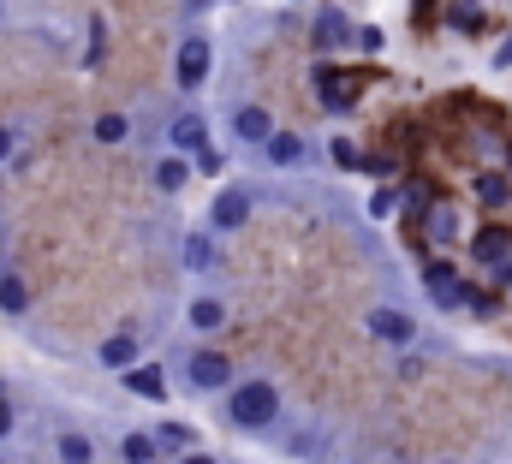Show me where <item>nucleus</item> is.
<instances>
[{"label": "nucleus", "mask_w": 512, "mask_h": 464, "mask_svg": "<svg viewBox=\"0 0 512 464\" xmlns=\"http://www.w3.org/2000/svg\"><path fill=\"white\" fill-rule=\"evenodd\" d=\"M191 173H197V161H191L185 149H173V155H161V161L149 167V179H155V191H161V197H179V191L191 185Z\"/></svg>", "instance_id": "9"}, {"label": "nucleus", "mask_w": 512, "mask_h": 464, "mask_svg": "<svg viewBox=\"0 0 512 464\" xmlns=\"http://www.w3.org/2000/svg\"><path fill=\"white\" fill-rule=\"evenodd\" d=\"M262 155H268V167H298L304 161V137L298 131H268V143H262Z\"/></svg>", "instance_id": "15"}, {"label": "nucleus", "mask_w": 512, "mask_h": 464, "mask_svg": "<svg viewBox=\"0 0 512 464\" xmlns=\"http://www.w3.org/2000/svg\"><path fill=\"white\" fill-rule=\"evenodd\" d=\"M179 464H221L215 453H203V447H191V453H179Z\"/></svg>", "instance_id": "30"}, {"label": "nucleus", "mask_w": 512, "mask_h": 464, "mask_svg": "<svg viewBox=\"0 0 512 464\" xmlns=\"http://www.w3.org/2000/svg\"><path fill=\"white\" fill-rule=\"evenodd\" d=\"M429 238H435V244H453V238H459V215H453V209H435V215H429Z\"/></svg>", "instance_id": "22"}, {"label": "nucleus", "mask_w": 512, "mask_h": 464, "mask_svg": "<svg viewBox=\"0 0 512 464\" xmlns=\"http://www.w3.org/2000/svg\"><path fill=\"white\" fill-rule=\"evenodd\" d=\"M12 423H18V417H12V405H6V393H0V441L12 435Z\"/></svg>", "instance_id": "29"}, {"label": "nucleus", "mask_w": 512, "mask_h": 464, "mask_svg": "<svg viewBox=\"0 0 512 464\" xmlns=\"http://www.w3.org/2000/svg\"><path fill=\"white\" fill-rule=\"evenodd\" d=\"M120 459H126V464H155V459H161L155 429H126V435H120Z\"/></svg>", "instance_id": "18"}, {"label": "nucleus", "mask_w": 512, "mask_h": 464, "mask_svg": "<svg viewBox=\"0 0 512 464\" xmlns=\"http://www.w3.org/2000/svg\"><path fill=\"white\" fill-rule=\"evenodd\" d=\"M495 60H501V66H512V36L501 42V48H495Z\"/></svg>", "instance_id": "31"}, {"label": "nucleus", "mask_w": 512, "mask_h": 464, "mask_svg": "<svg viewBox=\"0 0 512 464\" xmlns=\"http://www.w3.org/2000/svg\"><path fill=\"white\" fill-rule=\"evenodd\" d=\"M316 96H322L334 114H346V108H352V84H346L334 66H316Z\"/></svg>", "instance_id": "19"}, {"label": "nucleus", "mask_w": 512, "mask_h": 464, "mask_svg": "<svg viewBox=\"0 0 512 464\" xmlns=\"http://www.w3.org/2000/svg\"><path fill=\"white\" fill-rule=\"evenodd\" d=\"M12 149H18V131H12V125H6V119H0V167H6V161H12Z\"/></svg>", "instance_id": "27"}, {"label": "nucleus", "mask_w": 512, "mask_h": 464, "mask_svg": "<svg viewBox=\"0 0 512 464\" xmlns=\"http://www.w3.org/2000/svg\"><path fill=\"white\" fill-rule=\"evenodd\" d=\"M209 60H215L209 36H203V30H191V36L179 42V54H173V84H179L185 96H197V90L209 84Z\"/></svg>", "instance_id": "3"}, {"label": "nucleus", "mask_w": 512, "mask_h": 464, "mask_svg": "<svg viewBox=\"0 0 512 464\" xmlns=\"http://www.w3.org/2000/svg\"><path fill=\"white\" fill-rule=\"evenodd\" d=\"M352 42H358V48H364V54H382V30H376V24H364V30H358V36H352Z\"/></svg>", "instance_id": "26"}, {"label": "nucleus", "mask_w": 512, "mask_h": 464, "mask_svg": "<svg viewBox=\"0 0 512 464\" xmlns=\"http://www.w3.org/2000/svg\"><path fill=\"white\" fill-rule=\"evenodd\" d=\"M334 161H340V167H364V155H358L352 137H334Z\"/></svg>", "instance_id": "25"}, {"label": "nucleus", "mask_w": 512, "mask_h": 464, "mask_svg": "<svg viewBox=\"0 0 512 464\" xmlns=\"http://www.w3.org/2000/svg\"><path fill=\"white\" fill-rule=\"evenodd\" d=\"M96 363H102L108 375H126L131 363H143V346H137V334H108V340L96 346Z\"/></svg>", "instance_id": "10"}, {"label": "nucleus", "mask_w": 512, "mask_h": 464, "mask_svg": "<svg viewBox=\"0 0 512 464\" xmlns=\"http://www.w3.org/2000/svg\"><path fill=\"white\" fill-rule=\"evenodd\" d=\"M54 459L60 464H96L102 453H96V441L84 429H66V435H54Z\"/></svg>", "instance_id": "17"}, {"label": "nucleus", "mask_w": 512, "mask_h": 464, "mask_svg": "<svg viewBox=\"0 0 512 464\" xmlns=\"http://www.w3.org/2000/svg\"><path fill=\"white\" fill-rule=\"evenodd\" d=\"M251 209H256L251 191H245V185H227V191L215 197V209H209V227L215 232H239L245 221H251Z\"/></svg>", "instance_id": "6"}, {"label": "nucleus", "mask_w": 512, "mask_h": 464, "mask_svg": "<svg viewBox=\"0 0 512 464\" xmlns=\"http://www.w3.org/2000/svg\"><path fill=\"white\" fill-rule=\"evenodd\" d=\"M120 381H126V387L137 393V399H149V405H167V375H161L155 363H131L126 375H120Z\"/></svg>", "instance_id": "12"}, {"label": "nucleus", "mask_w": 512, "mask_h": 464, "mask_svg": "<svg viewBox=\"0 0 512 464\" xmlns=\"http://www.w3.org/2000/svg\"><path fill=\"white\" fill-rule=\"evenodd\" d=\"M0 316H12V322L30 316V286H24L12 268H0Z\"/></svg>", "instance_id": "16"}, {"label": "nucleus", "mask_w": 512, "mask_h": 464, "mask_svg": "<svg viewBox=\"0 0 512 464\" xmlns=\"http://www.w3.org/2000/svg\"><path fill=\"white\" fill-rule=\"evenodd\" d=\"M364 328H370V334H376L382 346H411V340H417V322H411L405 310H393V304H376Z\"/></svg>", "instance_id": "7"}, {"label": "nucleus", "mask_w": 512, "mask_h": 464, "mask_svg": "<svg viewBox=\"0 0 512 464\" xmlns=\"http://www.w3.org/2000/svg\"><path fill=\"white\" fill-rule=\"evenodd\" d=\"M280 387L268 381V375H245V381H233L227 387V405H221V423L227 429H245V435H262V429H274L280 423Z\"/></svg>", "instance_id": "1"}, {"label": "nucleus", "mask_w": 512, "mask_h": 464, "mask_svg": "<svg viewBox=\"0 0 512 464\" xmlns=\"http://www.w3.org/2000/svg\"><path fill=\"white\" fill-rule=\"evenodd\" d=\"M155 441H161V453H173V459H179V453H191V447H197V429H191V423H179V417H167V423H155Z\"/></svg>", "instance_id": "20"}, {"label": "nucleus", "mask_w": 512, "mask_h": 464, "mask_svg": "<svg viewBox=\"0 0 512 464\" xmlns=\"http://www.w3.org/2000/svg\"><path fill=\"white\" fill-rule=\"evenodd\" d=\"M0 24H6V0H0Z\"/></svg>", "instance_id": "32"}, {"label": "nucleus", "mask_w": 512, "mask_h": 464, "mask_svg": "<svg viewBox=\"0 0 512 464\" xmlns=\"http://www.w3.org/2000/svg\"><path fill=\"white\" fill-rule=\"evenodd\" d=\"M179 375H185V387H191V393H227V387L239 381V375H233V357H227V351H215V346L185 351Z\"/></svg>", "instance_id": "2"}, {"label": "nucleus", "mask_w": 512, "mask_h": 464, "mask_svg": "<svg viewBox=\"0 0 512 464\" xmlns=\"http://www.w3.org/2000/svg\"><path fill=\"white\" fill-rule=\"evenodd\" d=\"M167 143H173V149H185V155L209 149V119H203V114H179L173 125H167Z\"/></svg>", "instance_id": "13"}, {"label": "nucleus", "mask_w": 512, "mask_h": 464, "mask_svg": "<svg viewBox=\"0 0 512 464\" xmlns=\"http://www.w3.org/2000/svg\"><path fill=\"white\" fill-rule=\"evenodd\" d=\"M179 262H185L191 274H215V268H221V232L215 227H191L185 232V244H179Z\"/></svg>", "instance_id": "4"}, {"label": "nucleus", "mask_w": 512, "mask_h": 464, "mask_svg": "<svg viewBox=\"0 0 512 464\" xmlns=\"http://www.w3.org/2000/svg\"><path fill=\"white\" fill-rule=\"evenodd\" d=\"M90 137H96V143H108V149H120V143L131 137V119L126 114H96V119H90Z\"/></svg>", "instance_id": "21"}, {"label": "nucleus", "mask_w": 512, "mask_h": 464, "mask_svg": "<svg viewBox=\"0 0 512 464\" xmlns=\"http://www.w3.org/2000/svg\"><path fill=\"white\" fill-rule=\"evenodd\" d=\"M233 322V304L221 298V292H197L191 304H185V328H197V334H221Z\"/></svg>", "instance_id": "5"}, {"label": "nucleus", "mask_w": 512, "mask_h": 464, "mask_svg": "<svg viewBox=\"0 0 512 464\" xmlns=\"http://www.w3.org/2000/svg\"><path fill=\"white\" fill-rule=\"evenodd\" d=\"M191 161H197V173H209V179H215V173H221V167H227V155H221V149H215V143H209V149H197V155H191Z\"/></svg>", "instance_id": "23"}, {"label": "nucleus", "mask_w": 512, "mask_h": 464, "mask_svg": "<svg viewBox=\"0 0 512 464\" xmlns=\"http://www.w3.org/2000/svg\"><path fill=\"white\" fill-rule=\"evenodd\" d=\"M268 131H274V114L268 108H256V102H245V108H233V143H268Z\"/></svg>", "instance_id": "11"}, {"label": "nucleus", "mask_w": 512, "mask_h": 464, "mask_svg": "<svg viewBox=\"0 0 512 464\" xmlns=\"http://www.w3.org/2000/svg\"><path fill=\"white\" fill-rule=\"evenodd\" d=\"M310 36H316V48H322V54H334V48H346L358 30H352V18H346V12H334V6H328V12L316 18V30H310Z\"/></svg>", "instance_id": "14"}, {"label": "nucleus", "mask_w": 512, "mask_h": 464, "mask_svg": "<svg viewBox=\"0 0 512 464\" xmlns=\"http://www.w3.org/2000/svg\"><path fill=\"white\" fill-rule=\"evenodd\" d=\"M477 197H483V203H507V179L483 173V179H477Z\"/></svg>", "instance_id": "24"}, {"label": "nucleus", "mask_w": 512, "mask_h": 464, "mask_svg": "<svg viewBox=\"0 0 512 464\" xmlns=\"http://www.w3.org/2000/svg\"><path fill=\"white\" fill-rule=\"evenodd\" d=\"M393 203H399V197H393V191H376V197H370V215H376V221H382V215H393Z\"/></svg>", "instance_id": "28"}, {"label": "nucleus", "mask_w": 512, "mask_h": 464, "mask_svg": "<svg viewBox=\"0 0 512 464\" xmlns=\"http://www.w3.org/2000/svg\"><path fill=\"white\" fill-rule=\"evenodd\" d=\"M471 250H477V262H483V274H489V280H512V238L507 232H477V244H471Z\"/></svg>", "instance_id": "8"}]
</instances>
